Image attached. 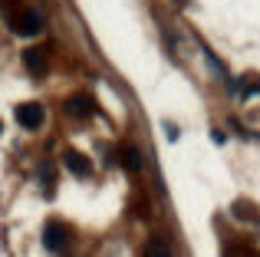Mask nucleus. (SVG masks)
<instances>
[{
	"mask_svg": "<svg viewBox=\"0 0 260 257\" xmlns=\"http://www.w3.org/2000/svg\"><path fill=\"white\" fill-rule=\"evenodd\" d=\"M66 241H70V228H66L63 221H50V224L43 228V247L50 254H63Z\"/></svg>",
	"mask_w": 260,
	"mask_h": 257,
	"instance_id": "obj_1",
	"label": "nucleus"
},
{
	"mask_svg": "<svg viewBox=\"0 0 260 257\" xmlns=\"http://www.w3.org/2000/svg\"><path fill=\"white\" fill-rule=\"evenodd\" d=\"M17 122L23 128H40L43 125V106L40 103H20L17 106Z\"/></svg>",
	"mask_w": 260,
	"mask_h": 257,
	"instance_id": "obj_2",
	"label": "nucleus"
},
{
	"mask_svg": "<svg viewBox=\"0 0 260 257\" xmlns=\"http://www.w3.org/2000/svg\"><path fill=\"white\" fill-rule=\"evenodd\" d=\"M40 26H43V17H40L37 10H23L13 20V33H20V37H37Z\"/></svg>",
	"mask_w": 260,
	"mask_h": 257,
	"instance_id": "obj_3",
	"label": "nucleus"
},
{
	"mask_svg": "<svg viewBox=\"0 0 260 257\" xmlns=\"http://www.w3.org/2000/svg\"><path fill=\"white\" fill-rule=\"evenodd\" d=\"M231 214H234L237 221H247V224H260V211H257V205H250L247 198H237L234 205H231Z\"/></svg>",
	"mask_w": 260,
	"mask_h": 257,
	"instance_id": "obj_4",
	"label": "nucleus"
},
{
	"mask_svg": "<svg viewBox=\"0 0 260 257\" xmlns=\"http://www.w3.org/2000/svg\"><path fill=\"white\" fill-rule=\"evenodd\" d=\"M66 112H70L73 119H89L95 112V106H92L89 96H70V99H66Z\"/></svg>",
	"mask_w": 260,
	"mask_h": 257,
	"instance_id": "obj_5",
	"label": "nucleus"
},
{
	"mask_svg": "<svg viewBox=\"0 0 260 257\" xmlns=\"http://www.w3.org/2000/svg\"><path fill=\"white\" fill-rule=\"evenodd\" d=\"M66 168H70L76 178H89V175H92L89 158H86V155H79V152H66Z\"/></svg>",
	"mask_w": 260,
	"mask_h": 257,
	"instance_id": "obj_6",
	"label": "nucleus"
},
{
	"mask_svg": "<svg viewBox=\"0 0 260 257\" xmlns=\"http://www.w3.org/2000/svg\"><path fill=\"white\" fill-rule=\"evenodd\" d=\"M23 63H26V70H30V73H37V76H40V73L46 70L43 50H37V46H33V50H26V53H23Z\"/></svg>",
	"mask_w": 260,
	"mask_h": 257,
	"instance_id": "obj_7",
	"label": "nucleus"
},
{
	"mask_svg": "<svg viewBox=\"0 0 260 257\" xmlns=\"http://www.w3.org/2000/svg\"><path fill=\"white\" fill-rule=\"evenodd\" d=\"M122 165H125L128 172H142V155L135 152V148H122Z\"/></svg>",
	"mask_w": 260,
	"mask_h": 257,
	"instance_id": "obj_8",
	"label": "nucleus"
},
{
	"mask_svg": "<svg viewBox=\"0 0 260 257\" xmlns=\"http://www.w3.org/2000/svg\"><path fill=\"white\" fill-rule=\"evenodd\" d=\"M224 257H260V254L250 251L247 244H228V247H224Z\"/></svg>",
	"mask_w": 260,
	"mask_h": 257,
	"instance_id": "obj_9",
	"label": "nucleus"
},
{
	"mask_svg": "<svg viewBox=\"0 0 260 257\" xmlns=\"http://www.w3.org/2000/svg\"><path fill=\"white\" fill-rule=\"evenodd\" d=\"M148 257H168V247L161 244V241H152V247H148Z\"/></svg>",
	"mask_w": 260,
	"mask_h": 257,
	"instance_id": "obj_10",
	"label": "nucleus"
}]
</instances>
